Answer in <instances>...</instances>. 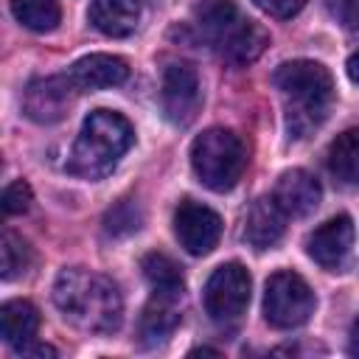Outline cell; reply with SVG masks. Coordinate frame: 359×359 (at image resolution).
<instances>
[{
	"label": "cell",
	"mask_w": 359,
	"mask_h": 359,
	"mask_svg": "<svg viewBox=\"0 0 359 359\" xmlns=\"http://www.w3.org/2000/svg\"><path fill=\"white\" fill-rule=\"evenodd\" d=\"M53 303L70 325L87 334H112L123 320L118 286L98 272L70 266L53 280Z\"/></svg>",
	"instance_id": "obj_1"
},
{
	"label": "cell",
	"mask_w": 359,
	"mask_h": 359,
	"mask_svg": "<svg viewBox=\"0 0 359 359\" xmlns=\"http://www.w3.org/2000/svg\"><path fill=\"white\" fill-rule=\"evenodd\" d=\"M272 84L286 101V132L292 137H306L325 121L334 101V79L320 62H283L280 67H275Z\"/></svg>",
	"instance_id": "obj_2"
},
{
	"label": "cell",
	"mask_w": 359,
	"mask_h": 359,
	"mask_svg": "<svg viewBox=\"0 0 359 359\" xmlns=\"http://www.w3.org/2000/svg\"><path fill=\"white\" fill-rule=\"evenodd\" d=\"M132 140H135L132 123L121 112L93 109L84 118L81 132L70 149L67 171L84 180H98L118 165V160L129 151Z\"/></svg>",
	"instance_id": "obj_3"
},
{
	"label": "cell",
	"mask_w": 359,
	"mask_h": 359,
	"mask_svg": "<svg viewBox=\"0 0 359 359\" xmlns=\"http://www.w3.org/2000/svg\"><path fill=\"white\" fill-rule=\"evenodd\" d=\"M247 165V149L241 137L230 129L213 126L205 129L191 143V168L199 177V182L216 194L230 191Z\"/></svg>",
	"instance_id": "obj_4"
},
{
	"label": "cell",
	"mask_w": 359,
	"mask_h": 359,
	"mask_svg": "<svg viewBox=\"0 0 359 359\" xmlns=\"http://www.w3.org/2000/svg\"><path fill=\"white\" fill-rule=\"evenodd\" d=\"M314 311L311 286L292 269H278L264 286V317L272 328H297Z\"/></svg>",
	"instance_id": "obj_5"
},
{
	"label": "cell",
	"mask_w": 359,
	"mask_h": 359,
	"mask_svg": "<svg viewBox=\"0 0 359 359\" xmlns=\"http://www.w3.org/2000/svg\"><path fill=\"white\" fill-rule=\"evenodd\" d=\"M250 289H252V278L250 272L238 264H222L210 272L202 300H205V311L216 325H233L241 320V314L250 306Z\"/></svg>",
	"instance_id": "obj_6"
},
{
	"label": "cell",
	"mask_w": 359,
	"mask_h": 359,
	"mask_svg": "<svg viewBox=\"0 0 359 359\" xmlns=\"http://www.w3.org/2000/svg\"><path fill=\"white\" fill-rule=\"evenodd\" d=\"M160 101H163V115L174 123V126H188L202 104V84H199V73L188 65V62H174L165 67L163 73V90H160Z\"/></svg>",
	"instance_id": "obj_7"
},
{
	"label": "cell",
	"mask_w": 359,
	"mask_h": 359,
	"mask_svg": "<svg viewBox=\"0 0 359 359\" xmlns=\"http://www.w3.org/2000/svg\"><path fill=\"white\" fill-rule=\"evenodd\" d=\"M174 233L185 252L208 255L222 238V216L194 199H182L174 210Z\"/></svg>",
	"instance_id": "obj_8"
},
{
	"label": "cell",
	"mask_w": 359,
	"mask_h": 359,
	"mask_svg": "<svg viewBox=\"0 0 359 359\" xmlns=\"http://www.w3.org/2000/svg\"><path fill=\"white\" fill-rule=\"evenodd\" d=\"M76 84L70 81V76H45V79H34L25 87L22 95V112L36 121V123H56L62 121L73 101H76Z\"/></svg>",
	"instance_id": "obj_9"
},
{
	"label": "cell",
	"mask_w": 359,
	"mask_h": 359,
	"mask_svg": "<svg viewBox=\"0 0 359 359\" xmlns=\"http://www.w3.org/2000/svg\"><path fill=\"white\" fill-rule=\"evenodd\" d=\"M353 236L356 230H353L351 216L345 213L331 216L306 238V252L323 269H339L353 250Z\"/></svg>",
	"instance_id": "obj_10"
},
{
	"label": "cell",
	"mask_w": 359,
	"mask_h": 359,
	"mask_svg": "<svg viewBox=\"0 0 359 359\" xmlns=\"http://www.w3.org/2000/svg\"><path fill=\"white\" fill-rule=\"evenodd\" d=\"M272 196L283 208L286 216H309L320 205L323 188H320L317 177L309 174L306 168H292L278 177Z\"/></svg>",
	"instance_id": "obj_11"
},
{
	"label": "cell",
	"mask_w": 359,
	"mask_h": 359,
	"mask_svg": "<svg viewBox=\"0 0 359 359\" xmlns=\"http://www.w3.org/2000/svg\"><path fill=\"white\" fill-rule=\"evenodd\" d=\"M286 230V213L283 208L275 202V196H258L244 219V241L252 250H269L280 241Z\"/></svg>",
	"instance_id": "obj_12"
},
{
	"label": "cell",
	"mask_w": 359,
	"mask_h": 359,
	"mask_svg": "<svg viewBox=\"0 0 359 359\" xmlns=\"http://www.w3.org/2000/svg\"><path fill=\"white\" fill-rule=\"evenodd\" d=\"M67 76L79 93L81 90L93 93V90H104V87H115V84L126 81L129 65L112 53H90V56H81L79 62H73Z\"/></svg>",
	"instance_id": "obj_13"
},
{
	"label": "cell",
	"mask_w": 359,
	"mask_h": 359,
	"mask_svg": "<svg viewBox=\"0 0 359 359\" xmlns=\"http://www.w3.org/2000/svg\"><path fill=\"white\" fill-rule=\"evenodd\" d=\"M87 20L104 36H129L140 22V0H93Z\"/></svg>",
	"instance_id": "obj_14"
},
{
	"label": "cell",
	"mask_w": 359,
	"mask_h": 359,
	"mask_svg": "<svg viewBox=\"0 0 359 359\" xmlns=\"http://www.w3.org/2000/svg\"><path fill=\"white\" fill-rule=\"evenodd\" d=\"M266 45H269V31H266L264 25L252 22V20H241V22L219 42V50H222V56H224L230 65L241 67V65L255 62V59L266 50Z\"/></svg>",
	"instance_id": "obj_15"
},
{
	"label": "cell",
	"mask_w": 359,
	"mask_h": 359,
	"mask_svg": "<svg viewBox=\"0 0 359 359\" xmlns=\"http://www.w3.org/2000/svg\"><path fill=\"white\" fill-rule=\"evenodd\" d=\"M177 303L180 300L151 294V300L146 303V309L140 314V323H137V334H140V342L146 348L163 345L174 334V328L180 325V309H177Z\"/></svg>",
	"instance_id": "obj_16"
},
{
	"label": "cell",
	"mask_w": 359,
	"mask_h": 359,
	"mask_svg": "<svg viewBox=\"0 0 359 359\" xmlns=\"http://www.w3.org/2000/svg\"><path fill=\"white\" fill-rule=\"evenodd\" d=\"M39 331V311L31 300H6L0 306V334L8 345L25 348Z\"/></svg>",
	"instance_id": "obj_17"
},
{
	"label": "cell",
	"mask_w": 359,
	"mask_h": 359,
	"mask_svg": "<svg viewBox=\"0 0 359 359\" xmlns=\"http://www.w3.org/2000/svg\"><path fill=\"white\" fill-rule=\"evenodd\" d=\"M140 269H143L146 283L151 286V294L182 300L185 278H182V269H180V264L174 258H168L165 252H149V255H143Z\"/></svg>",
	"instance_id": "obj_18"
},
{
	"label": "cell",
	"mask_w": 359,
	"mask_h": 359,
	"mask_svg": "<svg viewBox=\"0 0 359 359\" xmlns=\"http://www.w3.org/2000/svg\"><path fill=\"white\" fill-rule=\"evenodd\" d=\"M325 163L337 182L359 185V126H351L331 140Z\"/></svg>",
	"instance_id": "obj_19"
},
{
	"label": "cell",
	"mask_w": 359,
	"mask_h": 359,
	"mask_svg": "<svg viewBox=\"0 0 359 359\" xmlns=\"http://www.w3.org/2000/svg\"><path fill=\"white\" fill-rule=\"evenodd\" d=\"M194 22L210 42L219 45L241 22V14L233 0H202L194 8Z\"/></svg>",
	"instance_id": "obj_20"
},
{
	"label": "cell",
	"mask_w": 359,
	"mask_h": 359,
	"mask_svg": "<svg viewBox=\"0 0 359 359\" xmlns=\"http://www.w3.org/2000/svg\"><path fill=\"white\" fill-rule=\"evenodd\" d=\"M8 8L20 25L36 34L53 31L62 22V8L56 0H11Z\"/></svg>",
	"instance_id": "obj_21"
},
{
	"label": "cell",
	"mask_w": 359,
	"mask_h": 359,
	"mask_svg": "<svg viewBox=\"0 0 359 359\" xmlns=\"http://www.w3.org/2000/svg\"><path fill=\"white\" fill-rule=\"evenodd\" d=\"M34 264V250L28 247V241L11 230H3L0 236V278L3 280H14L20 275H25Z\"/></svg>",
	"instance_id": "obj_22"
},
{
	"label": "cell",
	"mask_w": 359,
	"mask_h": 359,
	"mask_svg": "<svg viewBox=\"0 0 359 359\" xmlns=\"http://www.w3.org/2000/svg\"><path fill=\"white\" fill-rule=\"evenodd\" d=\"M140 222H143V213L132 199H121L104 213L107 236H129V233L140 230Z\"/></svg>",
	"instance_id": "obj_23"
},
{
	"label": "cell",
	"mask_w": 359,
	"mask_h": 359,
	"mask_svg": "<svg viewBox=\"0 0 359 359\" xmlns=\"http://www.w3.org/2000/svg\"><path fill=\"white\" fill-rule=\"evenodd\" d=\"M34 202V194H31V185L25 180H14L3 188V213L6 216H20L31 208Z\"/></svg>",
	"instance_id": "obj_24"
},
{
	"label": "cell",
	"mask_w": 359,
	"mask_h": 359,
	"mask_svg": "<svg viewBox=\"0 0 359 359\" xmlns=\"http://www.w3.org/2000/svg\"><path fill=\"white\" fill-rule=\"evenodd\" d=\"M264 14L269 17H278V20H292L294 14L303 11V6L309 0H252Z\"/></svg>",
	"instance_id": "obj_25"
},
{
	"label": "cell",
	"mask_w": 359,
	"mask_h": 359,
	"mask_svg": "<svg viewBox=\"0 0 359 359\" xmlns=\"http://www.w3.org/2000/svg\"><path fill=\"white\" fill-rule=\"evenodd\" d=\"M342 22L348 28H359V0H345V8H342Z\"/></svg>",
	"instance_id": "obj_26"
},
{
	"label": "cell",
	"mask_w": 359,
	"mask_h": 359,
	"mask_svg": "<svg viewBox=\"0 0 359 359\" xmlns=\"http://www.w3.org/2000/svg\"><path fill=\"white\" fill-rule=\"evenodd\" d=\"M20 353L22 356H56V351L50 345H25V348H20Z\"/></svg>",
	"instance_id": "obj_27"
},
{
	"label": "cell",
	"mask_w": 359,
	"mask_h": 359,
	"mask_svg": "<svg viewBox=\"0 0 359 359\" xmlns=\"http://www.w3.org/2000/svg\"><path fill=\"white\" fill-rule=\"evenodd\" d=\"M345 70H348V79L353 81V84H359V48L348 56V62H345Z\"/></svg>",
	"instance_id": "obj_28"
},
{
	"label": "cell",
	"mask_w": 359,
	"mask_h": 359,
	"mask_svg": "<svg viewBox=\"0 0 359 359\" xmlns=\"http://www.w3.org/2000/svg\"><path fill=\"white\" fill-rule=\"evenodd\" d=\"M348 351H351L353 356H359V317H356L353 325H351V342H348Z\"/></svg>",
	"instance_id": "obj_29"
}]
</instances>
